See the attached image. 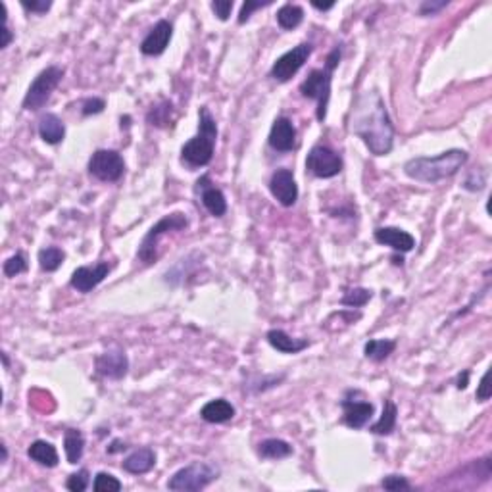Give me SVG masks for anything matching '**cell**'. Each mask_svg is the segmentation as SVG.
Segmentation results:
<instances>
[{"label": "cell", "instance_id": "obj_1", "mask_svg": "<svg viewBox=\"0 0 492 492\" xmlns=\"http://www.w3.org/2000/svg\"><path fill=\"white\" fill-rule=\"evenodd\" d=\"M350 131L375 156H387L394 144V127L385 100L377 91L359 94L350 110Z\"/></svg>", "mask_w": 492, "mask_h": 492}, {"label": "cell", "instance_id": "obj_2", "mask_svg": "<svg viewBox=\"0 0 492 492\" xmlns=\"http://www.w3.org/2000/svg\"><path fill=\"white\" fill-rule=\"evenodd\" d=\"M467 162V152L462 148H450L435 158H412L404 164V173L419 183H436L457 173Z\"/></svg>", "mask_w": 492, "mask_h": 492}, {"label": "cell", "instance_id": "obj_3", "mask_svg": "<svg viewBox=\"0 0 492 492\" xmlns=\"http://www.w3.org/2000/svg\"><path fill=\"white\" fill-rule=\"evenodd\" d=\"M216 139H218V125L216 120L211 118L208 108H200L198 113V135H195L189 142H185L181 148L183 160L195 168L208 166L214 158V148H216Z\"/></svg>", "mask_w": 492, "mask_h": 492}, {"label": "cell", "instance_id": "obj_4", "mask_svg": "<svg viewBox=\"0 0 492 492\" xmlns=\"http://www.w3.org/2000/svg\"><path fill=\"white\" fill-rule=\"evenodd\" d=\"M340 60V47L333 49L324 70H312L308 78L300 83V92L306 99H312L317 102V120L324 121L327 118V106H329L331 97V81H333V71L338 66Z\"/></svg>", "mask_w": 492, "mask_h": 492}, {"label": "cell", "instance_id": "obj_5", "mask_svg": "<svg viewBox=\"0 0 492 492\" xmlns=\"http://www.w3.org/2000/svg\"><path fill=\"white\" fill-rule=\"evenodd\" d=\"M189 226V218L185 216L183 211H173L169 216H164L156 226L150 227V231L144 235L141 246H139V252H137V258L144 264V266H150L158 260V240L160 237H164L166 233L169 231H183Z\"/></svg>", "mask_w": 492, "mask_h": 492}, {"label": "cell", "instance_id": "obj_6", "mask_svg": "<svg viewBox=\"0 0 492 492\" xmlns=\"http://www.w3.org/2000/svg\"><path fill=\"white\" fill-rule=\"evenodd\" d=\"M218 467H214L211 464L195 462V464L187 465L183 469L173 473V477L168 481V488L179 492L202 491V488L210 485L211 481L218 479Z\"/></svg>", "mask_w": 492, "mask_h": 492}, {"label": "cell", "instance_id": "obj_7", "mask_svg": "<svg viewBox=\"0 0 492 492\" xmlns=\"http://www.w3.org/2000/svg\"><path fill=\"white\" fill-rule=\"evenodd\" d=\"M63 78V70L58 66H49L47 70H42L35 78V81L29 87L27 94L23 99V108L37 112L42 106L47 104L52 97V92L56 89Z\"/></svg>", "mask_w": 492, "mask_h": 492}, {"label": "cell", "instance_id": "obj_8", "mask_svg": "<svg viewBox=\"0 0 492 492\" xmlns=\"http://www.w3.org/2000/svg\"><path fill=\"white\" fill-rule=\"evenodd\" d=\"M125 162L118 150H97L89 160V173L106 183H116L123 177Z\"/></svg>", "mask_w": 492, "mask_h": 492}, {"label": "cell", "instance_id": "obj_9", "mask_svg": "<svg viewBox=\"0 0 492 492\" xmlns=\"http://www.w3.org/2000/svg\"><path fill=\"white\" fill-rule=\"evenodd\" d=\"M306 169L319 179H331L343 171V158L333 148L317 144L309 150L306 158Z\"/></svg>", "mask_w": 492, "mask_h": 492}, {"label": "cell", "instance_id": "obj_10", "mask_svg": "<svg viewBox=\"0 0 492 492\" xmlns=\"http://www.w3.org/2000/svg\"><path fill=\"white\" fill-rule=\"evenodd\" d=\"M312 50H314V47H312L309 42H302V44H298V47H295L293 50H288L281 58L275 60V63L271 66V71H269V75H271L275 81H279V83H287L288 79L295 78L296 73H298V70L302 68L304 63L308 62Z\"/></svg>", "mask_w": 492, "mask_h": 492}, {"label": "cell", "instance_id": "obj_11", "mask_svg": "<svg viewBox=\"0 0 492 492\" xmlns=\"http://www.w3.org/2000/svg\"><path fill=\"white\" fill-rule=\"evenodd\" d=\"M108 273H110V264H106V262H99L94 266H81L71 275L70 285L78 293L87 295V293H91L92 288L99 287L100 283L108 277Z\"/></svg>", "mask_w": 492, "mask_h": 492}, {"label": "cell", "instance_id": "obj_12", "mask_svg": "<svg viewBox=\"0 0 492 492\" xmlns=\"http://www.w3.org/2000/svg\"><path fill=\"white\" fill-rule=\"evenodd\" d=\"M269 190L273 198L283 206H295L298 200V185L290 169H277L269 179Z\"/></svg>", "mask_w": 492, "mask_h": 492}, {"label": "cell", "instance_id": "obj_13", "mask_svg": "<svg viewBox=\"0 0 492 492\" xmlns=\"http://www.w3.org/2000/svg\"><path fill=\"white\" fill-rule=\"evenodd\" d=\"M94 367L97 373L106 377V379H123L129 369V359H127L125 352L116 348V350H108L104 354H100L94 359Z\"/></svg>", "mask_w": 492, "mask_h": 492}, {"label": "cell", "instance_id": "obj_14", "mask_svg": "<svg viewBox=\"0 0 492 492\" xmlns=\"http://www.w3.org/2000/svg\"><path fill=\"white\" fill-rule=\"evenodd\" d=\"M171 35H173V25L168 20H160L142 39L141 52L144 56H160L168 49Z\"/></svg>", "mask_w": 492, "mask_h": 492}, {"label": "cell", "instance_id": "obj_15", "mask_svg": "<svg viewBox=\"0 0 492 492\" xmlns=\"http://www.w3.org/2000/svg\"><path fill=\"white\" fill-rule=\"evenodd\" d=\"M373 237L379 245L390 246L396 252H412L415 248L414 235H410L408 231L398 229V227H379V229H375Z\"/></svg>", "mask_w": 492, "mask_h": 492}, {"label": "cell", "instance_id": "obj_16", "mask_svg": "<svg viewBox=\"0 0 492 492\" xmlns=\"http://www.w3.org/2000/svg\"><path fill=\"white\" fill-rule=\"evenodd\" d=\"M340 406L345 410V415H343V422L350 427V429H362L366 427L367 422L371 419L373 414H375V406L371 402L366 400H350V398H345L340 402Z\"/></svg>", "mask_w": 492, "mask_h": 492}, {"label": "cell", "instance_id": "obj_17", "mask_svg": "<svg viewBox=\"0 0 492 492\" xmlns=\"http://www.w3.org/2000/svg\"><path fill=\"white\" fill-rule=\"evenodd\" d=\"M296 144V127L288 118H277L269 131V147L279 152H288Z\"/></svg>", "mask_w": 492, "mask_h": 492}, {"label": "cell", "instance_id": "obj_18", "mask_svg": "<svg viewBox=\"0 0 492 492\" xmlns=\"http://www.w3.org/2000/svg\"><path fill=\"white\" fill-rule=\"evenodd\" d=\"M154 465H156V452L152 450V448L144 446V448H137L133 454H129V456L123 460L121 467H123V472L127 473L142 475V473L150 472Z\"/></svg>", "mask_w": 492, "mask_h": 492}, {"label": "cell", "instance_id": "obj_19", "mask_svg": "<svg viewBox=\"0 0 492 492\" xmlns=\"http://www.w3.org/2000/svg\"><path fill=\"white\" fill-rule=\"evenodd\" d=\"M39 135L47 144H60L66 137V125L56 113H42L39 120Z\"/></svg>", "mask_w": 492, "mask_h": 492}, {"label": "cell", "instance_id": "obj_20", "mask_svg": "<svg viewBox=\"0 0 492 492\" xmlns=\"http://www.w3.org/2000/svg\"><path fill=\"white\" fill-rule=\"evenodd\" d=\"M198 185H202V204L214 218H223L227 211V198L226 195L214 187V185H204V177L198 179Z\"/></svg>", "mask_w": 492, "mask_h": 492}, {"label": "cell", "instance_id": "obj_21", "mask_svg": "<svg viewBox=\"0 0 492 492\" xmlns=\"http://www.w3.org/2000/svg\"><path fill=\"white\" fill-rule=\"evenodd\" d=\"M267 343L273 346L275 350L283 352V354H298L304 348H308V340L306 338H293L287 335L283 329H271L267 333Z\"/></svg>", "mask_w": 492, "mask_h": 492}, {"label": "cell", "instance_id": "obj_22", "mask_svg": "<svg viewBox=\"0 0 492 492\" xmlns=\"http://www.w3.org/2000/svg\"><path fill=\"white\" fill-rule=\"evenodd\" d=\"M200 417L208 423H227L235 417V408H233L231 402L218 398V400H210L202 406Z\"/></svg>", "mask_w": 492, "mask_h": 492}, {"label": "cell", "instance_id": "obj_23", "mask_svg": "<svg viewBox=\"0 0 492 492\" xmlns=\"http://www.w3.org/2000/svg\"><path fill=\"white\" fill-rule=\"evenodd\" d=\"M27 456L39 465H44V467H56L58 465L56 448L47 441H35L29 446Z\"/></svg>", "mask_w": 492, "mask_h": 492}, {"label": "cell", "instance_id": "obj_24", "mask_svg": "<svg viewBox=\"0 0 492 492\" xmlns=\"http://www.w3.org/2000/svg\"><path fill=\"white\" fill-rule=\"evenodd\" d=\"M63 450H66V457L70 464H78L79 460L83 457L85 452V436L81 431L68 429L66 436H63Z\"/></svg>", "mask_w": 492, "mask_h": 492}, {"label": "cell", "instance_id": "obj_25", "mask_svg": "<svg viewBox=\"0 0 492 492\" xmlns=\"http://www.w3.org/2000/svg\"><path fill=\"white\" fill-rule=\"evenodd\" d=\"M258 454L266 460H281L293 454V446L281 438H266L258 444Z\"/></svg>", "mask_w": 492, "mask_h": 492}, {"label": "cell", "instance_id": "obj_26", "mask_svg": "<svg viewBox=\"0 0 492 492\" xmlns=\"http://www.w3.org/2000/svg\"><path fill=\"white\" fill-rule=\"evenodd\" d=\"M396 419H398V408L393 400H385V408L381 414L379 422L373 423L369 431L375 435H390L396 427Z\"/></svg>", "mask_w": 492, "mask_h": 492}, {"label": "cell", "instance_id": "obj_27", "mask_svg": "<svg viewBox=\"0 0 492 492\" xmlns=\"http://www.w3.org/2000/svg\"><path fill=\"white\" fill-rule=\"evenodd\" d=\"M396 348V343L394 340H388V338H373L369 343H366L364 346V354L366 358L373 359V362H383L387 359L390 354Z\"/></svg>", "mask_w": 492, "mask_h": 492}, {"label": "cell", "instance_id": "obj_28", "mask_svg": "<svg viewBox=\"0 0 492 492\" xmlns=\"http://www.w3.org/2000/svg\"><path fill=\"white\" fill-rule=\"evenodd\" d=\"M304 20V10L298 4H283L277 10V23L283 29H296Z\"/></svg>", "mask_w": 492, "mask_h": 492}, {"label": "cell", "instance_id": "obj_29", "mask_svg": "<svg viewBox=\"0 0 492 492\" xmlns=\"http://www.w3.org/2000/svg\"><path fill=\"white\" fill-rule=\"evenodd\" d=\"M63 260H66V254L58 246H47L39 252V266L44 271H56L58 267L63 264Z\"/></svg>", "mask_w": 492, "mask_h": 492}, {"label": "cell", "instance_id": "obj_30", "mask_svg": "<svg viewBox=\"0 0 492 492\" xmlns=\"http://www.w3.org/2000/svg\"><path fill=\"white\" fill-rule=\"evenodd\" d=\"M171 112H173V106H171V102H168V100H164L162 106H152V110L148 112V121H150V125H156V127L168 125L169 121H171V118H169V113Z\"/></svg>", "mask_w": 492, "mask_h": 492}, {"label": "cell", "instance_id": "obj_31", "mask_svg": "<svg viewBox=\"0 0 492 492\" xmlns=\"http://www.w3.org/2000/svg\"><path fill=\"white\" fill-rule=\"evenodd\" d=\"M369 300H371V290H369V288H352V290H348V293L343 296L340 304H343V306H350V308H362V306H366Z\"/></svg>", "mask_w": 492, "mask_h": 492}, {"label": "cell", "instance_id": "obj_32", "mask_svg": "<svg viewBox=\"0 0 492 492\" xmlns=\"http://www.w3.org/2000/svg\"><path fill=\"white\" fill-rule=\"evenodd\" d=\"M92 488L97 492H118L123 488L120 479H116L112 473L100 472L97 477H94V483H92Z\"/></svg>", "mask_w": 492, "mask_h": 492}, {"label": "cell", "instance_id": "obj_33", "mask_svg": "<svg viewBox=\"0 0 492 492\" xmlns=\"http://www.w3.org/2000/svg\"><path fill=\"white\" fill-rule=\"evenodd\" d=\"M2 271H4L6 277H16V275L25 273V271H27V260H25V256L21 252L14 254L12 258H8V260L4 262Z\"/></svg>", "mask_w": 492, "mask_h": 492}, {"label": "cell", "instance_id": "obj_34", "mask_svg": "<svg viewBox=\"0 0 492 492\" xmlns=\"http://www.w3.org/2000/svg\"><path fill=\"white\" fill-rule=\"evenodd\" d=\"M87 486H89V472H87V469L73 473V475H70L68 481H66V488L71 492H83L87 491Z\"/></svg>", "mask_w": 492, "mask_h": 492}, {"label": "cell", "instance_id": "obj_35", "mask_svg": "<svg viewBox=\"0 0 492 492\" xmlns=\"http://www.w3.org/2000/svg\"><path fill=\"white\" fill-rule=\"evenodd\" d=\"M381 485H383L385 491H410V488H412L408 479L402 477V475H388V477L383 479Z\"/></svg>", "mask_w": 492, "mask_h": 492}, {"label": "cell", "instance_id": "obj_36", "mask_svg": "<svg viewBox=\"0 0 492 492\" xmlns=\"http://www.w3.org/2000/svg\"><path fill=\"white\" fill-rule=\"evenodd\" d=\"M233 6H235L233 0H216V2H211V10L216 12V16H218L221 21L229 20Z\"/></svg>", "mask_w": 492, "mask_h": 492}, {"label": "cell", "instance_id": "obj_37", "mask_svg": "<svg viewBox=\"0 0 492 492\" xmlns=\"http://www.w3.org/2000/svg\"><path fill=\"white\" fill-rule=\"evenodd\" d=\"M271 2L267 0V2H254V0H246L245 4H242V8H240V14H239V23H245V21H248V18H250V14H252L254 10H260V8L264 6H269Z\"/></svg>", "mask_w": 492, "mask_h": 492}, {"label": "cell", "instance_id": "obj_38", "mask_svg": "<svg viewBox=\"0 0 492 492\" xmlns=\"http://www.w3.org/2000/svg\"><path fill=\"white\" fill-rule=\"evenodd\" d=\"M21 6L25 8V10H29V12H35V14H47L50 10V6H52V2L50 0H41V2H27V0H23L21 2Z\"/></svg>", "mask_w": 492, "mask_h": 492}, {"label": "cell", "instance_id": "obj_39", "mask_svg": "<svg viewBox=\"0 0 492 492\" xmlns=\"http://www.w3.org/2000/svg\"><path fill=\"white\" fill-rule=\"evenodd\" d=\"M106 108V102L102 99H89L83 102V116H92L100 113Z\"/></svg>", "mask_w": 492, "mask_h": 492}, {"label": "cell", "instance_id": "obj_40", "mask_svg": "<svg viewBox=\"0 0 492 492\" xmlns=\"http://www.w3.org/2000/svg\"><path fill=\"white\" fill-rule=\"evenodd\" d=\"M446 6H448V0H441V2H429V0H425L422 4V8H419V14L435 16L438 10H443V8Z\"/></svg>", "mask_w": 492, "mask_h": 492}, {"label": "cell", "instance_id": "obj_41", "mask_svg": "<svg viewBox=\"0 0 492 492\" xmlns=\"http://www.w3.org/2000/svg\"><path fill=\"white\" fill-rule=\"evenodd\" d=\"M488 377H491V373L486 371L483 377H481V383H479V388H477V400L479 402H486L488 398H491V394H492V390H491V385H488Z\"/></svg>", "mask_w": 492, "mask_h": 492}, {"label": "cell", "instance_id": "obj_42", "mask_svg": "<svg viewBox=\"0 0 492 492\" xmlns=\"http://www.w3.org/2000/svg\"><path fill=\"white\" fill-rule=\"evenodd\" d=\"M12 39H14V35H12V31H10V27H8V23L2 27V42H0V49H8L10 47V42H12Z\"/></svg>", "mask_w": 492, "mask_h": 492}, {"label": "cell", "instance_id": "obj_43", "mask_svg": "<svg viewBox=\"0 0 492 492\" xmlns=\"http://www.w3.org/2000/svg\"><path fill=\"white\" fill-rule=\"evenodd\" d=\"M312 6L317 8V10H321V12H327V10H331V8L335 6L333 2H329V4H319V2H312Z\"/></svg>", "mask_w": 492, "mask_h": 492}, {"label": "cell", "instance_id": "obj_44", "mask_svg": "<svg viewBox=\"0 0 492 492\" xmlns=\"http://www.w3.org/2000/svg\"><path fill=\"white\" fill-rule=\"evenodd\" d=\"M467 379H469V371L464 373V379L460 377V381H457V388H460V390H464V388L467 387Z\"/></svg>", "mask_w": 492, "mask_h": 492}, {"label": "cell", "instance_id": "obj_45", "mask_svg": "<svg viewBox=\"0 0 492 492\" xmlns=\"http://www.w3.org/2000/svg\"><path fill=\"white\" fill-rule=\"evenodd\" d=\"M0 448H2V462H6V460H8V450H6V444H0Z\"/></svg>", "mask_w": 492, "mask_h": 492}]
</instances>
